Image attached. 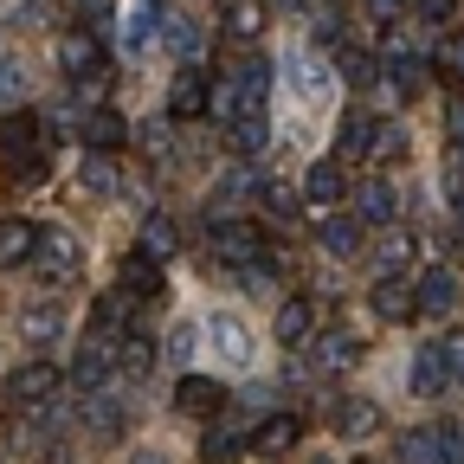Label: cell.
<instances>
[{
  "mask_svg": "<svg viewBox=\"0 0 464 464\" xmlns=\"http://www.w3.org/2000/svg\"><path fill=\"white\" fill-rule=\"evenodd\" d=\"M362 464H374V458H362Z\"/></svg>",
  "mask_w": 464,
  "mask_h": 464,
  "instance_id": "53",
  "label": "cell"
},
{
  "mask_svg": "<svg viewBox=\"0 0 464 464\" xmlns=\"http://www.w3.org/2000/svg\"><path fill=\"white\" fill-rule=\"evenodd\" d=\"M413 265V239H406V232H393V239H381V271L393 277V271H406Z\"/></svg>",
  "mask_w": 464,
  "mask_h": 464,
  "instance_id": "40",
  "label": "cell"
},
{
  "mask_svg": "<svg viewBox=\"0 0 464 464\" xmlns=\"http://www.w3.org/2000/svg\"><path fill=\"white\" fill-rule=\"evenodd\" d=\"M123 136H130V123H123L116 110H91V116H84V149H91V155L123 149Z\"/></svg>",
  "mask_w": 464,
  "mask_h": 464,
  "instance_id": "14",
  "label": "cell"
},
{
  "mask_svg": "<svg viewBox=\"0 0 464 464\" xmlns=\"http://www.w3.org/2000/svg\"><path fill=\"white\" fill-rule=\"evenodd\" d=\"M0 155H7L14 168L20 161H45V130H39V116H0Z\"/></svg>",
  "mask_w": 464,
  "mask_h": 464,
  "instance_id": "2",
  "label": "cell"
},
{
  "mask_svg": "<svg viewBox=\"0 0 464 464\" xmlns=\"http://www.w3.org/2000/svg\"><path fill=\"white\" fill-rule=\"evenodd\" d=\"M265 200H271V213H297V194L290 188H265Z\"/></svg>",
  "mask_w": 464,
  "mask_h": 464,
  "instance_id": "50",
  "label": "cell"
},
{
  "mask_svg": "<svg viewBox=\"0 0 464 464\" xmlns=\"http://www.w3.org/2000/svg\"><path fill=\"white\" fill-rule=\"evenodd\" d=\"M265 246H258V232L246 226V219H226L219 232H213V258L219 265H246V258H258Z\"/></svg>",
  "mask_w": 464,
  "mask_h": 464,
  "instance_id": "5",
  "label": "cell"
},
{
  "mask_svg": "<svg viewBox=\"0 0 464 464\" xmlns=\"http://www.w3.org/2000/svg\"><path fill=\"white\" fill-rule=\"evenodd\" d=\"M33 239H39V226H26V219H0V265H26L33 258Z\"/></svg>",
  "mask_w": 464,
  "mask_h": 464,
  "instance_id": "18",
  "label": "cell"
},
{
  "mask_svg": "<svg viewBox=\"0 0 464 464\" xmlns=\"http://www.w3.org/2000/svg\"><path fill=\"white\" fill-rule=\"evenodd\" d=\"M387 78H393L406 97L426 91V58H420L413 45H406V39H387Z\"/></svg>",
  "mask_w": 464,
  "mask_h": 464,
  "instance_id": "9",
  "label": "cell"
},
{
  "mask_svg": "<svg viewBox=\"0 0 464 464\" xmlns=\"http://www.w3.org/2000/svg\"><path fill=\"white\" fill-rule=\"evenodd\" d=\"M323 252H335V258H348V252H362V219H348V213H335V219L323 226Z\"/></svg>",
  "mask_w": 464,
  "mask_h": 464,
  "instance_id": "30",
  "label": "cell"
},
{
  "mask_svg": "<svg viewBox=\"0 0 464 464\" xmlns=\"http://www.w3.org/2000/svg\"><path fill=\"white\" fill-rule=\"evenodd\" d=\"M52 387H58V374H52L45 362H33V368H14L7 400H14V406H45V400H52Z\"/></svg>",
  "mask_w": 464,
  "mask_h": 464,
  "instance_id": "11",
  "label": "cell"
},
{
  "mask_svg": "<svg viewBox=\"0 0 464 464\" xmlns=\"http://www.w3.org/2000/svg\"><path fill=\"white\" fill-rule=\"evenodd\" d=\"M304 188H310V200H335L342 194V161H316Z\"/></svg>",
  "mask_w": 464,
  "mask_h": 464,
  "instance_id": "35",
  "label": "cell"
},
{
  "mask_svg": "<svg viewBox=\"0 0 464 464\" xmlns=\"http://www.w3.org/2000/svg\"><path fill=\"white\" fill-rule=\"evenodd\" d=\"M374 310H381L387 323H400V316H413V290H406L400 277H393V284H381V290H374Z\"/></svg>",
  "mask_w": 464,
  "mask_h": 464,
  "instance_id": "33",
  "label": "cell"
},
{
  "mask_svg": "<svg viewBox=\"0 0 464 464\" xmlns=\"http://www.w3.org/2000/svg\"><path fill=\"white\" fill-rule=\"evenodd\" d=\"M439 65H445L451 78H464V39H445V52H439Z\"/></svg>",
  "mask_w": 464,
  "mask_h": 464,
  "instance_id": "47",
  "label": "cell"
},
{
  "mask_svg": "<svg viewBox=\"0 0 464 464\" xmlns=\"http://www.w3.org/2000/svg\"><path fill=\"white\" fill-rule=\"evenodd\" d=\"M400 458H406V464H426V432H406V439H400Z\"/></svg>",
  "mask_w": 464,
  "mask_h": 464,
  "instance_id": "49",
  "label": "cell"
},
{
  "mask_svg": "<svg viewBox=\"0 0 464 464\" xmlns=\"http://www.w3.org/2000/svg\"><path fill=\"white\" fill-rule=\"evenodd\" d=\"M445 136H451V149H464V97L445 103Z\"/></svg>",
  "mask_w": 464,
  "mask_h": 464,
  "instance_id": "45",
  "label": "cell"
},
{
  "mask_svg": "<svg viewBox=\"0 0 464 464\" xmlns=\"http://www.w3.org/2000/svg\"><path fill=\"white\" fill-rule=\"evenodd\" d=\"M445 387H451V374H445V355H439V342H432V348H420V362H413V393L439 400Z\"/></svg>",
  "mask_w": 464,
  "mask_h": 464,
  "instance_id": "20",
  "label": "cell"
},
{
  "mask_svg": "<svg viewBox=\"0 0 464 464\" xmlns=\"http://www.w3.org/2000/svg\"><path fill=\"white\" fill-rule=\"evenodd\" d=\"M426 464H464V426H432L426 432Z\"/></svg>",
  "mask_w": 464,
  "mask_h": 464,
  "instance_id": "23",
  "label": "cell"
},
{
  "mask_svg": "<svg viewBox=\"0 0 464 464\" xmlns=\"http://www.w3.org/2000/svg\"><path fill=\"white\" fill-rule=\"evenodd\" d=\"M335 72H342V84H355V91L381 78V65H374L368 52H355V45H342V52H335Z\"/></svg>",
  "mask_w": 464,
  "mask_h": 464,
  "instance_id": "31",
  "label": "cell"
},
{
  "mask_svg": "<svg viewBox=\"0 0 464 464\" xmlns=\"http://www.w3.org/2000/svg\"><path fill=\"white\" fill-rule=\"evenodd\" d=\"M58 329H65V316H58V304H39V310H26V342H52Z\"/></svg>",
  "mask_w": 464,
  "mask_h": 464,
  "instance_id": "37",
  "label": "cell"
},
{
  "mask_svg": "<svg viewBox=\"0 0 464 464\" xmlns=\"http://www.w3.org/2000/svg\"><path fill=\"white\" fill-rule=\"evenodd\" d=\"M368 155H381V161L406 155V130H400V123H374V136H368Z\"/></svg>",
  "mask_w": 464,
  "mask_h": 464,
  "instance_id": "38",
  "label": "cell"
},
{
  "mask_svg": "<svg viewBox=\"0 0 464 464\" xmlns=\"http://www.w3.org/2000/svg\"><path fill=\"white\" fill-rule=\"evenodd\" d=\"M174 246H181L174 219H168V213H149V219H142V258H155V265H161V258H174Z\"/></svg>",
  "mask_w": 464,
  "mask_h": 464,
  "instance_id": "21",
  "label": "cell"
},
{
  "mask_svg": "<svg viewBox=\"0 0 464 464\" xmlns=\"http://www.w3.org/2000/svg\"><path fill=\"white\" fill-rule=\"evenodd\" d=\"M130 464H168V458H161V451H136Z\"/></svg>",
  "mask_w": 464,
  "mask_h": 464,
  "instance_id": "52",
  "label": "cell"
},
{
  "mask_svg": "<svg viewBox=\"0 0 464 464\" xmlns=\"http://www.w3.org/2000/svg\"><path fill=\"white\" fill-rule=\"evenodd\" d=\"M310 335H316V310H310L304 297H290V304L277 310V342H284V348H304Z\"/></svg>",
  "mask_w": 464,
  "mask_h": 464,
  "instance_id": "16",
  "label": "cell"
},
{
  "mask_svg": "<svg viewBox=\"0 0 464 464\" xmlns=\"http://www.w3.org/2000/svg\"><path fill=\"white\" fill-rule=\"evenodd\" d=\"M451 7H458V0H420V20H432V26H445V20H451Z\"/></svg>",
  "mask_w": 464,
  "mask_h": 464,
  "instance_id": "48",
  "label": "cell"
},
{
  "mask_svg": "<svg viewBox=\"0 0 464 464\" xmlns=\"http://www.w3.org/2000/svg\"><path fill=\"white\" fill-rule=\"evenodd\" d=\"M161 39H168V52H174V58H188V65H194V58L207 52V33H200V20H181V14H168V20H161Z\"/></svg>",
  "mask_w": 464,
  "mask_h": 464,
  "instance_id": "15",
  "label": "cell"
},
{
  "mask_svg": "<svg viewBox=\"0 0 464 464\" xmlns=\"http://www.w3.org/2000/svg\"><path fill=\"white\" fill-rule=\"evenodd\" d=\"M168 348H174V362H188L194 348H200V323H174L168 329Z\"/></svg>",
  "mask_w": 464,
  "mask_h": 464,
  "instance_id": "42",
  "label": "cell"
},
{
  "mask_svg": "<svg viewBox=\"0 0 464 464\" xmlns=\"http://www.w3.org/2000/svg\"><path fill=\"white\" fill-rule=\"evenodd\" d=\"M161 290V271H155V258H123V297H155Z\"/></svg>",
  "mask_w": 464,
  "mask_h": 464,
  "instance_id": "29",
  "label": "cell"
},
{
  "mask_svg": "<svg viewBox=\"0 0 464 464\" xmlns=\"http://www.w3.org/2000/svg\"><path fill=\"white\" fill-rule=\"evenodd\" d=\"M174 406H181V413H194V420H213L219 406H226V387L207 381V374H181V387H174Z\"/></svg>",
  "mask_w": 464,
  "mask_h": 464,
  "instance_id": "3",
  "label": "cell"
},
{
  "mask_svg": "<svg viewBox=\"0 0 464 464\" xmlns=\"http://www.w3.org/2000/svg\"><path fill=\"white\" fill-rule=\"evenodd\" d=\"M58 72H65V78H91V72H103L97 39H91V33H65V39H58Z\"/></svg>",
  "mask_w": 464,
  "mask_h": 464,
  "instance_id": "6",
  "label": "cell"
},
{
  "mask_svg": "<svg viewBox=\"0 0 464 464\" xmlns=\"http://www.w3.org/2000/svg\"><path fill=\"white\" fill-rule=\"evenodd\" d=\"M91 323H97V329H103V335H110V329H116V323H123V304H116V297H103V304H97V310H91Z\"/></svg>",
  "mask_w": 464,
  "mask_h": 464,
  "instance_id": "46",
  "label": "cell"
},
{
  "mask_svg": "<svg viewBox=\"0 0 464 464\" xmlns=\"http://www.w3.org/2000/svg\"><path fill=\"white\" fill-rule=\"evenodd\" d=\"M439 355H445V374H451V387H464V329H445Z\"/></svg>",
  "mask_w": 464,
  "mask_h": 464,
  "instance_id": "41",
  "label": "cell"
},
{
  "mask_svg": "<svg viewBox=\"0 0 464 464\" xmlns=\"http://www.w3.org/2000/svg\"><path fill=\"white\" fill-rule=\"evenodd\" d=\"M26 97V65L20 58H0V110H14Z\"/></svg>",
  "mask_w": 464,
  "mask_h": 464,
  "instance_id": "36",
  "label": "cell"
},
{
  "mask_svg": "<svg viewBox=\"0 0 464 464\" xmlns=\"http://www.w3.org/2000/svg\"><path fill=\"white\" fill-rule=\"evenodd\" d=\"M149 368H155V348H149V342H142V335H136V342H130V348H123V374H136V381H142V374H149Z\"/></svg>",
  "mask_w": 464,
  "mask_h": 464,
  "instance_id": "43",
  "label": "cell"
},
{
  "mask_svg": "<svg viewBox=\"0 0 464 464\" xmlns=\"http://www.w3.org/2000/svg\"><path fill=\"white\" fill-rule=\"evenodd\" d=\"M72 381H78L84 393H103V387H110V348H97V342H91L84 355H78V368H72Z\"/></svg>",
  "mask_w": 464,
  "mask_h": 464,
  "instance_id": "26",
  "label": "cell"
},
{
  "mask_svg": "<svg viewBox=\"0 0 464 464\" xmlns=\"http://www.w3.org/2000/svg\"><path fill=\"white\" fill-rule=\"evenodd\" d=\"M368 136H374V116L348 110V116H342V155H368Z\"/></svg>",
  "mask_w": 464,
  "mask_h": 464,
  "instance_id": "34",
  "label": "cell"
},
{
  "mask_svg": "<svg viewBox=\"0 0 464 464\" xmlns=\"http://www.w3.org/2000/svg\"><path fill=\"white\" fill-rule=\"evenodd\" d=\"M368 7H374V14H381V20H393V14H400V7H406V0H368Z\"/></svg>",
  "mask_w": 464,
  "mask_h": 464,
  "instance_id": "51",
  "label": "cell"
},
{
  "mask_svg": "<svg viewBox=\"0 0 464 464\" xmlns=\"http://www.w3.org/2000/svg\"><path fill=\"white\" fill-rule=\"evenodd\" d=\"M123 426H130V420H123V406L110 400V387H103V393H84V432H91L97 445L123 439Z\"/></svg>",
  "mask_w": 464,
  "mask_h": 464,
  "instance_id": "4",
  "label": "cell"
},
{
  "mask_svg": "<svg viewBox=\"0 0 464 464\" xmlns=\"http://www.w3.org/2000/svg\"><path fill=\"white\" fill-rule=\"evenodd\" d=\"M335 432H342V439L381 432V406H374V400H342V406H335Z\"/></svg>",
  "mask_w": 464,
  "mask_h": 464,
  "instance_id": "17",
  "label": "cell"
},
{
  "mask_svg": "<svg viewBox=\"0 0 464 464\" xmlns=\"http://www.w3.org/2000/svg\"><path fill=\"white\" fill-rule=\"evenodd\" d=\"M45 284H78L84 271V246H78V232L65 226H39V239H33V258H26Z\"/></svg>",
  "mask_w": 464,
  "mask_h": 464,
  "instance_id": "1",
  "label": "cell"
},
{
  "mask_svg": "<svg viewBox=\"0 0 464 464\" xmlns=\"http://www.w3.org/2000/svg\"><path fill=\"white\" fill-rule=\"evenodd\" d=\"M458 304V277L445 271V265H432L426 277H420V290H413V310H426V316H445Z\"/></svg>",
  "mask_w": 464,
  "mask_h": 464,
  "instance_id": "10",
  "label": "cell"
},
{
  "mask_svg": "<svg viewBox=\"0 0 464 464\" xmlns=\"http://www.w3.org/2000/svg\"><path fill=\"white\" fill-rule=\"evenodd\" d=\"M239 445H246V439H232V432H213V439H207V458H213V464H226V458H239Z\"/></svg>",
  "mask_w": 464,
  "mask_h": 464,
  "instance_id": "44",
  "label": "cell"
},
{
  "mask_svg": "<svg viewBox=\"0 0 464 464\" xmlns=\"http://www.w3.org/2000/svg\"><path fill=\"white\" fill-rule=\"evenodd\" d=\"M393 213H400V194H393V181H368V188H362V219H374V226H393Z\"/></svg>",
  "mask_w": 464,
  "mask_h": 464,
  "instance_id": "28",
  "label": "cell"
},
{
  "mask_svg": "<svg viewBox=\"0 0 464 464\" xmlns=\"http://www.w3.org/2000/svg\"><path fill=\"white\" fill-rule=\"evenodd\" d=\"M78 188L97 194V200H110V194H116V161H110V155H84V161H78Z\"/></svg>",
  "mask_w": 464,
  "mask_h": 464,
  "instance_id": "24",
  "label": "cell"
},
{
  "mask_svg": "<svg viewBox=\"0 0 464 464\" xmlns=\"http://www.w3.org/2000/svg\"><path fill=\"white\" fill-rule=\"evenodd\" d=\"M207 110V72H194V65H181V78H174V91H168V116H194Z\"/></svg>",
  "mask_w": 464,
  "mask_h": 464,
  "instance_id": "13",
  "label": "cell"
},
{
  "mask_svg": "<svg viewBox=\"0 0 464 464\" xmlns=\"http://www.w3.org/2000/svg\"><path fill=\"white\" fill-rule=\"evenodd\" d=\"M277 277H284V258H271V252H258V258H246V265H239V284L252 290V297L277 290Z\"/></svg>",
  "mask_w": 464,
  "mask_h": 464,
  "instance_id": "27",
  "label": "cell"
},
{
  "mask_svg": "<svg viewBox=\"0 0 464 464\" xmlns=\"http://www.w3.org/2000/svg\"><path fill=\"white\" fill-rule=\"evenodd\" d=\"M258 194V174L252 168H232V174H219V194H213V213H232V207H246Z\"/></svg>",
  "mask_w": 464,
  "mask_h": 464,
  "instance_id": "22",
  "label": "cell"
},
{
  "mask_svg": "<svg viewBox=\"0 0 464 464\" xmlns=\"http://www.w3.org/2000/svg\"><path fill=\"white\" fill-rule=\"evenodd\" d=\"M290 72H297V91H304L310 103H323V97H329V78H323V65H316V58H297Z\"/></svg>",
  "mask_w": 464,
  "mask_h": 464,
  "instance_id": "39",
  "label": "cell"
},
{
  "mask_svg": "<svg viewBox=\"0 0 464 464\" xmlns=\"http://www.w3.org/2000/svg\"><path fill=\"white\" fill-rule=\"evenodd\" d=\"M310 355H316V368H323V374H342L348 362L362 355V342L348 335V329H323V335H310Z\"/></svg>",
  "mask_w": 464,
  "mask_h": 464,
  "instance_id": "8",
  "label": "cell"
},
{
  "mask_svg": "<svg viewBox=\"0 0 464 464\" xmlns=\"http://www.w3.org/2000/svg\"><path fill=\"white\" fill-rule=\"evenodd\" d=\"M155 20H161V0H130V7H123V45L142 52L149 33H155Z\"/></svg>",
  "mask_w": 464,
  "mask_h": 464,
  "instance_id": "19",
  "label": "cell"
},
{
  "mask_svg": "<svg viewBox=\"0 0 464 464\" xmlns=\"http://www.w3.org/2000/svg\"><path fill=\"white\" fill-rule=\"evenodd\" d=\"M207 329H213V348H219V362H239V368L252 362V329H246L239 316H232V310H219Z\"/></svg>",
  "mask_w": 464,
  "mask_h": 464,
  "instance_id": "7",
  "label": "cell"
},
{
  "mask_svg": "<svg viewBox=\"0 0 464 464\" xmlns=\"http://www.w3.org/2000/svg\"><path fill=\"white\" fill-rule=\"evenodd\" d=\"M226 142L239 149V155H258L271 142V123H265V110H232L226 116Z\"/></svg>",
  "mask_w": 464,
  "mask_h": 464,
  "instance_id": "12",
  "label": "cell"
},
{
  "mask_svg": "<svg viewBox=\"0 0 464 464\" xmlns=\"http://www.w3.org/2000/svg\"><path fill=\"white\" fill-rule=\"evenodd\" d=\"M226 33L232 39H258L265 33V0H226Z\"/></svg>",
  "mask_w": 464,
  "mask_h": 464,
  "instance_id": "25",
  "label": "cell"
},
{
  "mask_svg": "<svg viewBox=\"0 0 464 464\" xmlns=\"http://www.w3.org/2000/svg\"><path fill=\"white\" fill-rule=\"evenodd\" d=\"M297 432H304L297 420H284V413H277V420H265V426H258V451H265V458H284L290 445H297Z\"/></svg>",
  "mask_w": 464,
  "mask_h": 464,
  "instance_id": "32",
  "label": "cell"
}]
</instances>
